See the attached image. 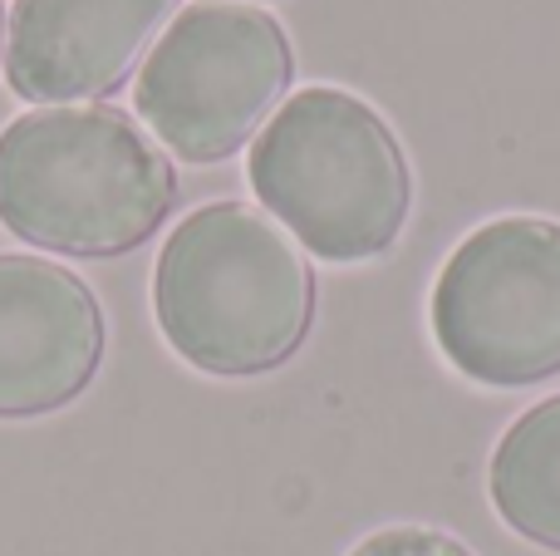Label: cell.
Returning a JSON list of instances; mask_svg holds the SVG:
<instances>
[{
	"label": "cell",
	"mask_w": 560,
	"mask_h": 556,
	"mask_svg": "<svg viewBox=\"0 0 560 556\" xmlns=\"http://www.w3.org/2000/svg\"><path fill=\"white\" fill-rule=\"evenodd\" d=\"M295 79V55L276 15L202 0L173 15L143 59L133 108L183 163H222L252 143Z\"/></svg>",
	"instance_id": "277c9868"
},
{
	"label": "cell",
	"mask_w": 560,
	"mask_h": 556,
	"mask_svg": "<svg viewBox=\"0 0 560 556\" xmlns=\"http://www.w3.org/2000/svg\"><path fill=\"white\" fill-rule=\"evenodd\" d=\"M457 374L526 390L560 374V222L497 217L457 242L428 301Z\"/></svg>",
	"instance_id": "5b68a950"
},
{
	"label": "cell",
	"mask_w": 560,
	"mask_h": 556,
	"mask_svg": "<svg viewBox=\"0 0 560 556\" xmlns=\"http://www.w3.org/2000/svg\"><path fill=\"white\" fill-rule=\"evenodd\" d=\"M163 340L192 370L246 380L285 364L315 321L300 242L252 202H207L173 227L153 271Z\"/></svg>",
	"instance_id": "6da1fadb"
},
{
	"label": "cell",
	"mask_w": 560,
	"mask_h": 556,
	"mask_svg": "<svg viewBox=\"0 0 560 556\" xmlns=\"http://www.w3.org/2000/svg\"><path fill=\"white\" fill-rule=\"evenodd\" d=\"M252 193L319 262L354 266L398 242L413 173L394 128L349 89H300L252 143Z\"/></svg>",
	"instance_id": "3957f363"
},
{
	"label": "cell",
	"mask_w": 560,
	"mask_h": 556,
	"mask_svg": "<svg viewBox=\"0 0 560 556\" xmlns=\"http://www.w3.org/2000/svg\"><path fill=\"white\" fill-rule=\"evenodd\" d=\"M177 0H15L5 79L30 104L114 94L148 55Z\"/></svg>",
	"instance_id": "52a82bcc"
},
{
	"label": "cell",
	"mask_w": 560,
	"mask_h": 556,
	"mask_svg": "<svg viewBox=\"0 0 560 556\" xmlns=\"http://www.w3.org/2000/svg\"><path fill=\"white\" fill-rule=\"evenodd\" d=\"M349 556H472V552L438 528H384L369 542H359Z\"/></svg>",
	"instance_id": "9c48e42d"
},
{
	"label": "cell",
	"mask_w": 560,
	"mask_h": 556,
	"mask_svg": "<svg viewBox=\"0 0 560 556\" xmlns=\"http://www.w3.org/2000/svg\"><path fill=\"white\" fill-rule=\"evenodd\" d=\"M177 202L167 153L108 104L30 108L0 128V222L30 246L118 256Z\"/></svg>",
	"instance_id": "7a4b0ae2"
},
{
	"label": "cell",
	"mask_w": 560,
	"mask_h": 556,
	"mask_svg": "<svg viewBox=\"0 0 560 556\" xmlns=\"http://www.w3.org/2000/svg\"><path fill=\"white\" fill-rule=\"evenodd\" d=\"M487 488L506 528L560 552V394L526 409L502 433Z\"/></svg>",
	"instance_id": "ba28073f"
},
{
	"label": "cell",
	"mask_w": 560,
	"mask_h": 556,
	"mask_svg": "<svg viewBox=\"0 0 560 556\" xmlns=\"http://www.w3.org/2000/svg\"><path fill=\"white\" fill-rule=\"evenodd\" d=\"M104 360V311L69 266L0 256V419L65 409Z\"/></svg>",
	"instance_id": "8992f818"
},
{
	"label": "cell",
	"mask_w": 560,
	"mask_h": 556,
	"mask_svg": "<svg viewBox=\"0 0 560 556\" xmlns=\"http://www.w3.org/2000/svg\"><path fill=\"white\" fill-rule=\"evenodd\" d=\"M5 25H10V10L0 5V65H5Z\"/></svg>",
	"instance_id": "30bf717a"
}]
</instances>
